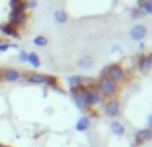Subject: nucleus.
I'll return each mask as SVG.
<instances>
[{"label":"nucleus","instance_id":"1","mask_svg":"<svg viewBox=\"0 0 152 147\" xmlns=\"http://www.w3.org/2000/svg\"><path fill=\"white\" fill-rule=\"evenodd\" d=\"M27 19V14H26V1H20L18 3L15 7H12L11 12H10V17H8V23L12 24L14 27H19L22 24H24Z\"/></svg>","mask_w":152,"mask_h":147},{"label":"nucleus","instance_id":"2","mask_svg":"<svg viewBox=\"0 0 152 147\" xmlns=\"http://www.w3.org/2000/svg\"><path fill=\"white\" fill-rule=\"evenodd\" d=\"M70 92L73 94V99H74L78 108L86 110V108L89 107V103H88V88L85 86L70 87Z\"/></svg>","mask_w":152,"mask_h":147},{"label":"nucleus","instance_id":"3","mask_svg":"<svg viewBox=\"0 0 152 147\" xmlns=\"http://www.w3.org/2000/svg\"><path fill=\"white\" fill-rule=\"evenodd\" d=\"M97 88L100 92L104 94V95L110 96L117 91V84H116V82L110 80L108 76H101L100 80H98V83H97Z\"/></svg>","mask_w":152,"mask_h":147},{"label":"nucleus","instance_id":"4","mask_svg":"<svg viewBox=\"0 0 152 147\" xmlns=\"http://www.w3.org/2000/svg\"><path fill=\"white\" fill-rule=\"evenodd\" d=\"M106 76L113 82H118L124 79V71L118 64H110L106 70Z\"/></svg>","mask_w":152,"mask_h":147},{"label":"nucleus","instance_id":"5","mask_svg":"<svg viewBox=\"0 0 152 147\" xmlns=\"http://www.w3.org/2000/svg\"><path fill=\"white\" fill-rule=\"evenodd\" d=\"M0 78L6 82H16L22 78V74L19 72L15 68H4L1 72H0Z\"/></svg>","mask_w":152,"mask_h":147},{"label":"nucleus","instance_id":"6","mask_svg":"<svg viewBox=\"0 0 152 147\" xmlns=\"http://www.w3.org/2000/svg\"><path fill=\"white\" fill-rule=\"evenodd\" d=\"M105 112L109 116H117L120 114V103L116 99H110L109 102L105 104Z\"/></svg>","mask_w":152,"mask_h":147},{"label":"nucleus","instance_id":"7","mask_svg":"<svg viewBox=\"0 0 152 147\" xmlns=\"http://www.w3.org/2000/svg\"><path fill=\"white\" fill-rule=\"evenodd\" d=\"M151 139H152V131L149 128H144V130L137 131L135 135L136 144H143L145 142H149Z\"/></svg>","mask_w":152,"mask_h":147},{"label":"nucleus","instance_id":"8","mask_svg":"<svg viewBox=\"0 0 152 147\" xmlns=\"http://www.w3.org/2000/svg\"><path fill=\"white\" fill-rule=\"evenodd\" d=\"M147 35V28L143 24H137L131 30V37L133 40H143Z\"/></svg>","mask_w":152,"mask_h":147},{"label":"nucleus","instance_id":"9","mask_svg":"<svg viewBox=\"0 0 152 147\" xmlns=\"http://www.w3.org/2000/svg\"><path fill=\"white\" fill-rule=\"evenodd\" d=\"M0 31H1V34L3 35H7V36H11V37H19V32H18V28L16 27H14L12 24H10V23H4V24H1L0 26Z\"/></svg>","mask_w":152,"mask_h":147},{"label":"nucleus","instance_id":"10","mask_svg":"<svg viewBox=\"0 0 152 147\" xmlns=\"http://www.w3.org/2000/svg\"><path fill=\"white\" fill-rule=\"evenodd\" d=\"M27 82L32 83V84H46L47 75H43V74H28Z\"/></svg>","mask_w":152,"mask_h":147},{"label":"nucleus","instance_id":"11","mask_svg":"<svg viewBox=\"0 0 152 147\" xmlns=\"http://www.w3.org/2000/svg\"><path fill=\"white\" fill-rule=\"evenodd\" d=\"M139 68H140L141 71L151 70L152 68V54L140 58V60H139Z\"/></svg>","mask_w":152,"mask_h":147},{"label":"nucleus","instance_id":"12","mask_svg":"<svg viewBox=\"0 0 152 147\" xmlns=\"http://www.w3.org/2000/svg\"><path fill=\"white\" fill-rule=\"evenodd\" d=\"M90 127V118L89 116H81L80 119H78L77 125H75V130L77 131H85L88 130V128Z\"/></svg>","mask_w":152,"mask_h":147},{"label":"nucleus","instance_id":"13","mask_svg":"<svg viewBox=\"0 0 152 147\" xmlns=\"http://www.w3.org/2000/svg\"><path fill=\"white\" fill-rule=\"evenodd\" d=\"M100 100H101L100 92L96 90H89V88H88V103H89V106L97 104Z\"/></svg>","mask_w":152,"mask_h":147},{"label":"nucleus","instance_id":"14","mask_svg":"<svg viewBox=\"0 0 152 147\" xmlns=\"http://www.w3.org/2000/svg\"><path fill=\"white\" fill-rule=\"evenodd\" d=\"M110 128H112V131L116 135H124V134H125V127L121 125L120 122H112Z\"/></svg>","mask_w":152,"mask_h":147},{"label":"nucleus","instance_id":"15","mask_svg":"<svg viewBox=\"0 0 152 147\" xmlns=\"http://www.w3.org/2000/svg\"><path fill=\"white\" fill-rule=\"evenodd\" d=\"M83 80H85V78H83V76H78V75L67 78V83L70 84V87H78V86H82Z\"/></svg>","mask_w":152,"mask_h":147},{"label":"nucleus","instance_id":"16","mask_svg":"<svg viewBox=\"0 0 152 147\" xmlns=\"http://www.w3.org/2000/svg\"><path fill=\"white\" fill-rule=\"evenodd\" d=\"M92 64H93V59L89 55H83V56H81L80 60H78V66L82 68H89Z\"/></svg>","mask_w":152,"mask_h":147},{"label":"nucleus","instance_id":"17","mask_svg":"<svg viewBox=\"0 0 152 147\" xmlns=\"http://www.w3.org/2000/svg\"><path fill=\"white\" fill-rule=\"evenodd\" d=\"M27 62H28L30 64H31L32 67H35V68H38L40 66L39 56H38V54H35V52H30L28 58H27Z\"/></svg>","mask_w":152,"mask_h":147},{"label":"nucleus","instance_id":"18","mask_svg":"<svg viewBox=\"0 0 152 147\" xmlns=\"http://www.w3.org/2000/svg\"><path fill=\"white\" fill-rule=\"evenodd\" d=\"M54 17L58 23H61V24H63V23L67 22V14L63 11V9H58V11H55Z\"/></svg>","mask_w":152,"mask_h":147},{"label":"nucleus","instance_id":"19","mask_svg":"<svg viewBox=\"0 0 152 147\" xmlns=\"http://www.w3.org/2000/svg\"><path fill=\"white\" fill-rule=\"evenodd\" d=\"M47 43H49L47 37L42 36V35H39V36H37L34 39V44L38 45V47H45V45H47Z\"/></svg>","mask_w":152,"mask_h":147},{"label":"nucleus","instance_id":"20","mask_svg":"<svg viewBox=\"0 0 152 147\" xmlns=\"http://www.w3.org/2000/svg\"><path fill=\"white\" fill-rule=\"evenodd\" d=\"M145 12H144L143 8H136V9H132V12H131V16H132V19H141V17L145 16Z\"/></svg>","mask_w":152,"mask_h":147},{"label":"nucleus","instance_id":"21","mask_svg":"<svg viewBox=\"0 0 152 147\" xmlns=\"http://www.w3.org/2000/svg\"><path fill=\"white\" fill-rule=\"evenodd\" d=\"M18 48L16 44H11V43H0V52H6L10 48Z\"/></svg>","mask_w":152,"mask_h":147},{"label":"nucleus","instance_id":"22","mask_svg":"<svg viewBox=\"0 0 152 147\" xmlns=\"http://www.w3.org/2000/svg\"><path fill=\"white\" fill-rule=\"evenodd\" d=\"M46 84L57 90V78H55V76H47V82H46Z\"/></svg>","mask_w":152,"mask_h":147},{"label":"nucleus","instance_id":"23","mask_svg":"<svg viewBox=\"0 0 152 147\" xmlns=\"http://www.w3.org/2000/svg\"><path fill=\"white\" fill-rule=\"evenodd\" d=\"M143 9H144L145 14H152V1L151 0H147L145 4H144V7H143Z\"/></svg>","mask_w":152,"mask_h":147},{"label":"nucleus","instance_id":"24","mask_svg":"<svg viewBox=\"0 0 152 147\" xmlns=\"http://www.w3.org/2000/svg\"><path fill=\"white\" fill-rule=\"evenodd\" d=\"M37 7V0H27L26 1V9H32Z\"/></svg>","mask_w":152,"mask_h":147},{"label":"nucleus","instance_id":"25","mask_svg":"<svg viewBox=\"0 0 152 147\" xmlns=\"http://www.w3.org/2000/svg\"><path fill=\"white\" fill-rule=\"evenodd\" d=\"M27 58H28V54H27L26 51H20V54H19V60L22 63H26L27 62Z\"/></svg>","mask_w":152,"mask_h":147},{"label":"nucleus","instance_id":"26","mask_svg":"<svg viewBox=\"0 0 152 147\" xmlns=\"http://www.w3.org/2000/svg\"><path fill=\"white\" fill-rule=\"evenodd\" d=\"M20 1H23V0H10V4H11V8L12 7H15L18 3H20Z\"/></svg>","mask_w":152,"mask_h":147},{"label":"nucleus","instance_id":"27","mask_svg":"<svg viewBox=\"0 0 152 147\" xmlns=\"http://www.w3.org/2000/svg\"><path fill=\"white\" fill-rule=\"evenodd\" d=\"M145 1H147V0H137V6H139V8H143L144 4H145Z\"/></svg>","mask_w":152,"mask_h":147},{"label":"nucleus","instance_id":"28","mask_svg":"<svg viewBox=\"0 0 152 147\" xmlns=\"http://www.w3.org/2000/svg\"><path fill=\"white\" fill-rule=\"evenodd\" d=\"M148 125H149V127H152V114L149 115V118H148Z\"/></svg>","mask_w":152,"mask_h":147},{"label":"nucleus","instance_id":"29","mask_svg":"<svg viewBox=\"0 0 152 147\" xmlns=\"http://www.w3.org/2000/svg\"><path fill=\"white\" fill-rule=\"evenodd\" d=\"M0 147H8V146H6V144H3V143H0Z\"/></svg>","mask_w":152,"mask_h":147},{"label":"nucleus","instance_id":"30","mask_svg":"<svg viewBox=\"0 0 152 147\" xmlns=\"http://www.w3.org/2000/svg\"><path fill=\"white\" fill-rule=\"evenodd\" d=\"M151 1H152V0H151Z\"/></svg>","mask_w":152,"mask_h":147}]
</instances>
